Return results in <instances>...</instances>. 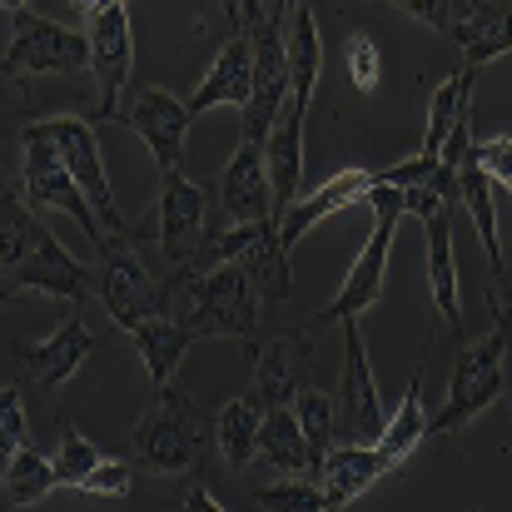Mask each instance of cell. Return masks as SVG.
Instances as JSON below:
<instances>
[{
	"instance_id": "f1b7e54d",
	"label": "cell",
	"mask_w": 512,
	"mask_h": 512,
	"mask_svg": "<svg viewBox=\"0 0 512 512\" xmlns=\"http://www.w3.org/2000/svg\"><path fill=\"white\" fill-rule=\"evenodd\" d=\"M60 488V473H55V463L50 458H40L30 443L25 448H15V453H5V478H0V503L15 512V508H35V503H45L50 493Z\"/></svg>"
},
{
	"instance_id": "7bdbcfd3",
	"label": "cell",
	"mask_w": 512,
	"mask_h": 512,
	"mask_svg": "<svg viewBox=\"0 0 512 512\" xmlns=\"http://www.w3.org/2000/svg\"><path fill=\"white\" fill-rule=\"evenodd\" d=\"M5 5V15H15V10H30V0H0Z\"/></svg>"
},
{
	"instance_id": "1f68e13d",
	"label": "cell",
	"mask_w": 512,
	"mask_h": 512,
	"mask_svg": "<svg viewBox=\"0 0 512 512\" xmlns=\"http://www.w3.org/2000/svg\"><path fill=\"white\" fill-rule=\"evenodd\" d=\"M254 503L264 512H334L324 483H309V478H279V483L264 488Z\"/></svg>"
},
{
	"instance_id": "4316f807",
	"label": "cell",
	"mask_w": 512,
	"mask_h": 512,
	"mask_svg": "<svg viewBox=\"0 0 512 512\" xmlns=\"http://www.w3.org/2000/svg\"><path fill=\"white\" fill-rule=\"evenodd\" d=\"M473 80H478V65H468V60H463V70L433 90V100H428V125H423V150H418V155H428V160H438V155H443V145H448L453 125L473 110V100H468V95H473Z\"/></svg>"
},
{
	"instance_id": "ee69618b",
	"label": "cell",
	"mask_w": 512,
	"mask_h": 512,
	"mask_svg": "<svg viewBox=\"0 0 512 512\" xmlns=\"http://www.w3.org/2000/svg\"><path fill=\"white\" fill-rule=\"evenodd\" d=\"M100 5H130V0H100ZM100 5H95V10H100Z\"/></svg>"
},
{
	"instance_id": "b9f144b4",
	"label": "cell",
	"mask_w": 512,
	"mask_h": 512,
	"mask_svg": "<svg viewBox=\"0 0 512 512\" xmlns=\"http://www.w3.org/2000/svg\"><path fill=\"white\" fill-rule=\"evenodd\" d=\"M70 5H75V10H80V15H85V20H90V15H95V5H100V0H70Z\"/></svg>"
},
{
	"instance_id": "836d02e7",
	"label": "cell",
	"mask_w": 512,
	"mask_h": 512,
	"mask_svg": "<svg viewBox=\"0 0 512 512\" xmlns=\"http://www.w3.org/2000/svg\"><path fill=\"white\" fill-rule=\"evenodd\" d=\"M130 483H135V468H130L125 458H100V463L85 473V483H80L75 493H95V498H125V493H130Z\"/></svg>"
},
{
	"instance_id": "bcb514c9",
	"label": "cell",
	"mask_w": 512,
	"mask_h": 512,
	"mask_svg": "<svg viewBox=\"0 0 512 512\" xmlns=\"http://www.w3.org/2000/svg\"><path fill=\"white\" fill-rule=\"evenodd\" d=\"M284 5H294V0H284Z\"/></svg>"
},
{
	"instance_id": "30bf717a",
	"label": "cell",
	"mask_w": 512,
	"mask_h": 512,
	"mask_svg": "<svg viewBox=\"0 0 512 512\" xmlns=\"http://www.w3.org/2000/svg\"><path fill=\"white\" fill-rule=\"evenodd\" d=\"M343 383H339V443H378L388 428L378 378L368 363V343L358 319H343Z\"/></svg>"
},
{
	"instance_id": "8fae6325",
	"label": "cell",
	"mask_w": 512,
	"mask_h": 512,
	"mask_svg": "<svg viewBox=\"0 0 512 512\" xmlns=\"http://www.w3.org/2000/svg\"><path fill=\"white\" fill-rule=\"evenodd\" d=\"M90 75L100 85V105L95 120H110L120 95L130 90V70H135V35H130V10L125 5H100L90 15Z\"/></svg>"
},
{
	"instance_id": "8d00e7d4",
	"label": "cell",
	"mask_w": 512,
	"mask_h": 512,
	"mask_svg": "<svg viewBox=\"0 0 512 512\" xmlns=\"http://www.w3.org/2000/svg\"><path fill=\"white\" fill-rule=\"evenodd\" d=\"M473 155H478V165L493 174V184H503L512 194V140L508 135H498V140H473Z\"/></svg>"
},
{
	"instance_id": "52a82bcc",
	"label": "cell",
	"mask_w": 512,
	"mask_h": 512,
	"mask_svg": "<svg viewBox=\"0 0 512 512\" xmlns=\"http://www.w3.org/2000/svg\"><path fill=\"white\" fill-rule=\"evenodd\" d=\"M10 40H5V80H30V75H85L90 70V35L45 20L35 10H15Z\"/></svg>"
},
{
	"instance_id": "9c48e42d",
	"label": "cell",
	"mask_w": 512,
	"mask_h": 512,
	"mask_svg": "<svg viewBox=\"0 0 512 512\" xmlns=\"http://www.w3.org/2000/svg\"><path fill=\"white\" fill-rule=\"evenodd\" d=\"M110 120L145 140V150L155 155L160 174L184 170V140H189V125H194L189 100H179V95L160 90V85H135V90L120 95Z\"/></svg>"
},
{
	"instance_id": "ab89813d",
	"label": "cell",
	"mask_w": 512,
	"mask_h": 512,
	"mask_svg": "<svg viewBox=\"0 0 512 512\" xmlns=\"http://www.w3.org/2000/svg\"><path fill=\"white\" fill-rule=\"evenodd\" d=\"M184 508H194V512H219L224 503H219V498H209V488H204V483H189V493H184Z\"/></svg>"
},
{
	"instance_id": "484cf974",
	"label": "cell",
	"mask_w": 512,
	"mask_h": 512,
	"mask_svg": "<svg viewBox=\"0 0 512 512\" xmlns=\"http://www.w3.org/2000/svg\"><path fill=\"white\" fill-rule=\"evenodd\" d=\"M423 438H433V413L423 408V363H418V368H413V383L403 388L398 413H388V428H383L378 448H383V458L398 468V463H408V458L418 453Z\"/></svg>"
},
{
	"instance_id": "e575fe53",
	"label": "cell",
	"mask_w": 512,
	"mask_h": 512,
	"mask_svg": "<svg viewBox=\"0 0 512 512\" xmlns=\"http://www.w3.org/2000/svg\"><path fill=\"white\" fill-rule=\"evenodd\" d=\"M30 443V423H25V398L20 388H5L0 393V453H15Z\"/></svg>"
},
{
	"instance_id": "5b68a950",
	"label": "cell",
	"mask_w": 512,
	"mask_h": 512,
	"mask_svg": "<svg viewBox=\"0 0 512 512\" xmlns=\"http://www.w3.org/2000/svg\"><path fill=\"white\" fill-rule=\"evenodd\" d=\"M20 189H25V199H30V204L55 209V214H70V219L85 229V239H90L95 249L110 239L105 219L95 214L90 194L80 189L75 170L65 165L60 145L45 135V125H40V120H35V125H25V150H20Z\"/></svg>"
},
{
	"instance_id": "9a60e30c",
	"label": "cell",
	"mask_w": 512,
	"mask_h": 512,
	"mask_svg": "<svg viewBox=\"0 0 512 512\" xmlns=\"http://www.w3.org/2000/svg\"><path fill=\"white\" fill-rule=\"evenodd\" d=\"M219 209L229 219H279L274 214V179H269V160L264 145L239 140V150L229 155V165L219 174Z\"/></svg>"
},
{
	"instance_id": "6da1fadb",
	"label": "cell",
	"mask_w": 512,
	"mask_h": 512,
	"mask_svg": "<svg viewBox=\"0 0 512 512\" xmlns=\"http://www.w3.org/2000/svg\"><path fill=\"white\" fill-rule=\"evenodd\" d=\"M214 448H219L214 418L194 403V393L184 383L160 388V398L150 403V413L135 423V438H130L135 468H145L155 478H199Z\"/></svg>"
},
{
	"instance_id": "f546056e",
	"label": "cell",
	"mask_w": 512,
	"mask_h": 512,
	"mask_svg": "<svg viewBox=\"0 0 512 512\" xmlns=\"http://www.w3.org/2000/svg\"><path fill=\"white\" fill-rule=\"evenodd\" d=\"M40 234H45V224L30 214V199H15V189H5V199H0V264L15 269L35 249Z\"/></svg>"
},
{
	"instance_id": "f35d334b",
	"label": "cell",
	"mask_w": 512,
	"mask_h": 512,
	"mask_svg": "<svg viewBox=\"0 0 512 512\" xmlns=\"http://www.w3.org/2000/svg\"><path fill=\"white\" fill-rule=\"evenodd\" d=\"M219 5H224V20L234 25V35H249L274 10V0H219Z\"/></svg>"
},
{
	"instance_id": "44dd1931",
	"label": "cell",
	"mask_w": 512,
	"mask_h": 512,
	"mask_svg": "<svg viewBox=\"0 0 512 512\" xmlns=\"http://www.w3.org/2000/svg\"><path fill=\"white\" fill-rule=\"evenodd\" d=\"M259 463H269V468L284 473V478H304V473L319 468V453L309 448L304 423H299V413H294L289 403L264 408V423H259Z\"/></svg>"
},
{
	"instance_id": "2e32d148",
	"label": "cell",
	"mask_w": 512,
	"mask_h": 512,
	"mask_svg": "<svg viewBox=\"0 0 512 512\" xmlns=\"http://www.w3.org/2000/svg\"><path fill=\"white\" fill-rule=\"evenodd\" d=\"M373 184H378V174L368 170H343L334 179H324L314 194H299L294 204H289V214L279 219V234H284V244H289V254L299 249V239L314 229V224H324V219H334L343 214L348 204H368V194H373Z\"/></svg>"
},
{
	"instance_id": "ba28073f",
	"label": "cell",
	"mask_w": 512,
	"mask_h": 512,
	"mask_svg": "<svg viewBox=\"0 0 512 512\" xmlns=\"http://www.w3.org/2000/svg\"><path fill=\"white\" fill-rule=\"evenodd\" d=\"M165 184H160V199H155V209L130 229V239L140 244V239H155L160 249H165V259H170V274L174 269H184L194 254H199V244L209 239V194L194 184V179H184V170L174 174H160Z\"/></svg>"
},
{
	"instance_id": "4dcf8cb0",
	"label": "cell",
	"mask_w": 512,
	"mask_h": 512,
	"mask_svg": "<svg viewBox=\"0 0 512 512\" xmlns=\"http://www.w3.org/2000/svg\"><path fill=\"white\" fill-rule=\"evenodd\" d=\"M294 413H299V423H304V438H309V448L324 458L334 443H339V408H334V398L324 393V388H299L294 393Z\"/></svg>"
},
{
	"instance_id": "cb8c5ba5",
	"label": "cell",
	"mask_w": 512,
	"mask_h": 512,
	"mask_svg": "<svg viewBox=\"0 0 512 512\" xmlns=\"http://www.w3.org/2000/svg\"><path fill=\"white\" fill-rule=\"evenodd\" d=\"M199 339L184 319H145V324H135L130 329V343H135V353H140V363H145V373L155 378V388H165L174 383V373H179V363H184V353H189V343Z\"/></svg>"
},
{
	"instance_id": "5bb4252c",
	"label": "cell",
	"mask_w": 512,
	"mask_h": 512,
	"mask_svg": "<svg viewBox=\"0 0 512 512\" xmlns=\"http://www.w3.org/2000/svg\"><path fill=\"white\" fill-rule=\"evenodd\" d=\"M95 353V339H90V329L70 314L50 339H35V343H20L15 348V363H20V373H25V383L30 388H40V393H55L65 378H75V368L85 363Z\"/></svg>"
},
{
	"instance_id": "7c38bea8",
	"label": "cell",
	"mask_w": 512,
	"mask_h": 512,
	"mask_svg": "<svg viewBox=\"0 0 512 512\" xmlns=\"http://www.w3.org/2000/svg\"><path fill=\"white\" fill-rule=\"evenodd\" d=\"M95 284H100V274H90V269H85V264H80L55 234H50V229L35 239V249H30L15 269H5V299L40 289V294H50V299L85 304Z\"/></svg>"
},
{
	"instance_id": "3957f363",
	"label": "cell",
	"mask_w": 512,
	"mask_h": 512,
	"mask_svg": "<svg viewBox=\"0 0 512 512\" xmlns=\"http://www.w3.org/2000/svg\"><path fill=\"white\" fill-rule=\"evenodd\" d=\"M512 388V343L508 329L493 324V334L468 339L458 348L453 363V383H448V403L443 413H433V438H448L458 428H468L483 408H493Z\"/></svg>"
},
{
	"instance_id": "d4e9b609",
	"label": "cell",
	"mask_w": 512,
	"mask_h": 512,
	"mask_svg": "<svg viewBox=\"0 0 512 512\" xmlns=\"http://www.w3.org/2000/svg\"><path fill=\"white\" fill-rule=\"evenodd\" d=\"M458 199L468 209V219L478 224V239L488 249V264H493V279L498 289H512L508 284V269H503V249H498V209H493V174L478 165V155L468 150L463 170H458Z\"/></svg>"
},
{
	"instance_id": "7402d4cb",
	"label": "cell",
	"mask_w": 512,
	"mask_h": 512,
	"mask_svg": "<svg viewBox=\"0 0 512 512\" xmlns=\"http://www.w3.org/2000/svg\"><path fill=\"white\" fill-rule=\"evenodd\" d=\"M304 120H309V115H299V110L284 105V115H279L269 145H264L269 179H274V214H279V219L289 214V204H294L299 189H304Z\"/></svg>"
},
{
	"instance_id": "d6a6232c",
	"label": "cell",
	"mask_w": 512,
	"mask_h": 512,
	"mask_svg": "<svg viewBox=\"0 0 512 512\" xmlns=\"http://www.w3.org/2000/svg\"><path fill=\"white\" fill-rule=\"evenodd\" d=\"M105 453L75 428V423H60V453H55V473H60V488H80L85 473L100 463Z\"/></svg>"
},
{
	"instance_id": "7a4b0ae2",
	"label": "cell",
	"mask_w": 512,
	"mask_h": 512,
	"mask_svg": "<svg viewBox=\"0 0 512 512\" xmlns=\"http://www.w3.org/2000/svg\"><path fill=\"white\" fill-rule=\"evenodd\" d=\"M170 294H174V319H184L199 339H234L244 343L249 353L259 348L264 334V299L249 279V269L219 264L209 274H170Z\"/></svg>"
},
{
	"instance_id": "83f0119b",
	"label": "cell",
	"mask_w": 512,
	"mask_h": 512,
	"mask_svg": "<svg viewBox=\"0 0 512 512\" xmlns=\"http://www.w3.org/2000/svg\"><path fill=\"white\" fill-rule=\"evenodd\" d=\"M259 423H264V408L249 398V393H239V398H229L219 413H214V438H219V458L239 473V468H249L254 458H259Z\"/></svg>"
},
{
	"instance_id": "d6986e66",
	"label": "cell",
	"mask_w": 512,
	"mask_h": 512,
	"mask_svg": "<svg viewBox=\"0 0 512 512\" xmlns=\"http://www.w3.org/2000/svg\"><path fill=\"white\" fill-rule=\"evenodd\" d=\"M319 75H324V40H319V20H314V5L309 0H294L289 5V110L309 115L314 105V90H319Z\"/></svg>"
},
{
	"instance_id": "4fadbf2b",
	"label": "cell",
	"mask_w": 512,
	"mask_h": 512,
	"mask_svg": "<svg viewBox=\"0 0 512 512\" xmlns=\"http://www.w3.org/2000/svg\"><path fill=\"white\" fill-rule=\"evenodd\" d=\"M40 125H45V135L60 145L65 165L75 170L80 189H85L90 204H95V214L105 219V229H110V234H130V219L120 214V199H115V189H110V174H105V160H100V145H95L90 120L55 115V120H40Z\"/></svg>"
},
{
	"instance_id": "e0dca14e",
	"label": "cell",
	"mask_w": 512,
	"mask_h": 512,
	"mask_svg": "<svg viewBox=\"0 0 512 512\" xmlns=\"http://www.w3.org/2000/svg\"><path fill=\"white\" fill-rule=\"evenodd\" d=\"M319 483H324V493H329V508L339 512L348 508L353 498H363L383 473H393V463L383 458V448L378 443H334L324 458H319Z\"/></svg>"
},
{
	"instance_id": "8992f818",
	"label": "cell",
	"mask_w": 512,
	"mask_h": 512,
	"mask_svg": "<svg viewBox=\"0 0 512 512\" xmlns=\"http://www.w3.org/2000/svg\"><path fill=\"white\" fill-rule=\"evenodd\" d=\"M100 304L105 314L130 334L135 324L145 319H165L174 314V294L170 284H160L145 264H140V249L130 234H110L100 244Z\"/></svg>"
},
{
	"instance_id": "277c9868",
	"label": "cell",
	"mask_w": 512,
	"mask_h": 512,
	"mask_svg": "<svg viewBox=\"0 0 512 512\" xmlns=\"http://www.w3.org/2000/svg\"><path fill=\"white\" fill-rule=\"evenodd\" d=\"M368 204H373V214H378V224H373V239L363 244V254L353 259V269H348V279L339 284V294H334V304H324L304 329L314 334V329H329V324H343V319H358L363 309H373L378 304V294H383V279H388V254H393V234H398V214H408L403 209V189L398 184H373V194H368Z\"/></svg>"
},
{
	"instance_id": "ffe728a7",
	"label": "cell",
	"mask_w": 512,
	"mask_h": 512,
	"mask_svg": "<svg viewBox=\"0 0 512 512\" xmlns=\"http://www.w3.org/2000/svg\"><path fill=\"white\" fill-rule=\"evenodd\" d=\"M423 234H428V289L438 314L463 329V304H458V264H453V204H433L423 214Z\"/></svg>"
},
{
	"instance_id": "d590c367",
	"label": "cell",
	"mask_w": 512,
	"mask_h": 512,
	"mask_svg": "<svg viewBox=\"0 0 512 512\" xmlns=\"http://www.w3.org/2000/svg\"><path fill=\"white\" fill-rule=\"evenodd\" d=\"M343 55H348V75H353V90H363V95H368V90L378 85V45H373V40H368L363 30H353V35H348V50H343Z\"/></svg>"
},
{
	"instance_id": "f6af8a7d",
	"label": "cell",
	"mask_w": 512,
	"mask_h": 512,
	"mask_svg": "<svg viewBox=\"0 0 512 512\" xmlns=\"http://www.w3.org/2000/svg\"><path fill=\"white\" fill-rule=\"evenodd\" d=\"M478 5H488V0H473V10H478Z\"/></svg>"
},
{
	"instance_id": "ac0fdd59",
	"label": "cell",
	"mask_w": 512,
	"mask_h": 512,
	"mask_svg": "<svg viewBox=\"0 0 512 512\" xmlns=\"http://www.w3.org/2000/svg\"><path fill=\"white\" fill-rule=\"evenodd\" d=\"M249 95H254V40H249V35H229V45L214 55L209 75H204L199 90L189 95V110H194V120L209 115L214 105L244 110Z\"/></svg>"
},
{
	"instance_id": "74e56055",
	"label": "cell",
	"mask_w": 512,
	"mask_h": 512,
	"mask_svg": "<svg viewBox=\"0 0 512 512\" xmlns=\"http://www.w3.org/2000/svg\"><path fill=\"white\" fill-rule=\"evenodd\" d=\"M388 5H398V10H403V15H413V20H428L443 40H453V25H458L453 0H388Z\"/></svg>"
},
{
	"instance_id": "60d3db41",
	"label": "cell",
	"mask_w": 512,
	"mask_h": 512,
	"mask_svg": "<svg viewBox=\"0 0 512 512\" xmlns=\"http://www.w3.org/2000/svg\"><path fill=\"white\" fill-rule=\"evenodd\" d=\"M498 324L508 329V343H512V289H498Z\"/></svg>"
},
{
	"instance_id": "603a6c76",
	"label": "cell",
	"mask_w": 512,
	"mask_h": 512,
	"mask_svg": "<svg viewBox=\"0 0 512 512\" xmlns=\"http://www.w3.org/2000/svg\"><path fill=\"white\" fill-rule=\"evenodd\" d=\"M294 339H299V334H284V339H274L269 348H259V358H254V378H249V398H254L259 408L294 403V393L304 388V378H309V358L294 363Z\"/></svg>"
}]
</instances>
